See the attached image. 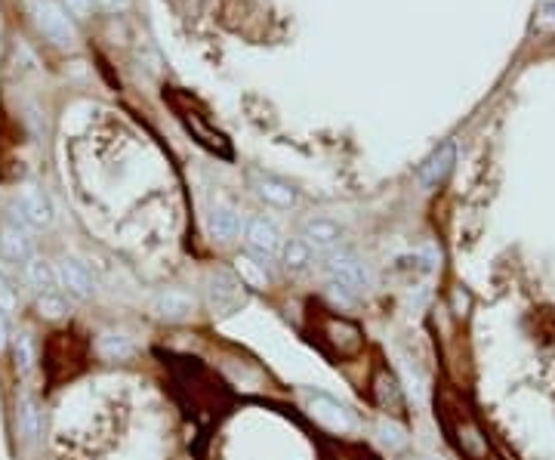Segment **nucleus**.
<instances>
[{
  "mask_svg": "<svg viewBox=\"0 0 555 460\" xmlns=\"http://www.w3.org/2000/svg\"><path fill=\"white\" fill-rule=\"evenodd\" d=\"M7 337H10V331H7V318H4V312H0V349L7 346Z\"/></svg>",
  "mask_w": 555,
  "mask_h": 460,
  "instance_id": "393cba45",
  "label": "nucleus"
},
{
  "mask_svg": "<svg viewBox=\"0 0 555 460\" xmlns=\"http://www.w3.org/2000/svg\"><path fill=\"white\" fill-rule=\"evenodd\" d=\"M93 4L105 13H121V10H127L130 0H93Z\"/></svg>",
  "mask_w": 555,
  "mask_h": 460,
  "instance_id": "4be33fe9",
  "label": "nucleus"
},
{
  "mask_svg": "<svg viewBox=\"0 0 555 460\" xmlns=\"http://www.w3.org/2000/svg\"><path fill=\"white\" fill-rule=\"evenodd\" d=\"M324 266L333 285L346 288L349 294H364L370 288V272L352 251H330L324 257Z\"/></svg>",
  "mask_w": 555,
  "mask_h": 460,
  "instance_id": "f257e3e1",
  "label": "nucleus"
},
{
  "mask_svg": "<svg viewBox=\"0 0 555 460\" xmlns=\"http://www.w3.org/2000/svg\"><path fill=\"white\" fill-rule=\"evenodd\" d=\"M158 309L161 315H170V318H182V315H189L195 309L192 297L189 294H182V291H167L158 297Z\"/></svg>",
  "mask_w": 555,
  "mask_h": 460,
  "instance_id": "dca6fc26",
  "label": "nucleus"
},
{
  "mask_svg": "<svg viewBox=\"0 0 555 460\" xmlns=\"http://www.w3.org/2000/svg\"><path fill=\"white\" fill-rule=\"evenodd\" d=\"M281 260H284V269L293 272V275H300L312 266L315 260V251H312V244L306 238H290L284 244V251H281Z\"/></svg>",
  "mask_w": 555,
  "mask_h": 460,
  "instance_id": "f8f14e48",
  "label": "nucleus"
},
{
  "mask_svg": "<svg viewBox=\"0 0 555 460\" xmlns=\"http://www.w3.org/2000/svg\"><path fill=\"white\" fill-rule=\"evenodd\" d=\"M16 365L22 371H31L34 368V349H31V340L28 337H19L16 340Z\"/></svg>",
  "mask_w": 555,
  "mask_h": 460,
  "instance_id": "aec40b11",
  "label": "nucleus"
},
{
  "mask_svg": "<svg viewBox=\"0 0 555 460\" xmlns=\"http://www.w3.org/2000/svg\"><path fill=\"white\" fill-rule=\"evenodd\" d=\"M303 399H306L309 414H312L318 423H324V427L337 430V433L355 430V417H352V411H349L343 402L330 399V396H324V393H306Z\"/></svg>",
  "mask_w": 555,
  "mask_h": 460,
  "instance_id": "20e7f679",
  "label": "nucleus"
},
{
  "mask_svg": "<svg viewBox=\"0 0 555 460\" xmlns=\"http://www.w3.org/2000/svg\"><path fill=\"white\" fill-rule=\"evenodd\" d=\"M540 16L546 22H555V0H543V4H540Z\"/></svg>",
  "mask_w": 555,
  "mask_h": 460,
  "instance_id": "b1692460",
  "label": "nucleus"
},
{
  "mask_svg": "<svg viewBox=\"0 0 555 460\" xmlns=\"http://www.w3.org/2000/svg\"><path fill=\"white\" fill-rule=\"evenodd\" d=\"M250 186H253V192L263 198L266 204L281 207V210H290L296 204V198H300L287 180H281V176H272V173H263V170H253L250 173Z\"/></svg>",
  "mask_w": 555,
  "mask_h": 460,
  "instance_id": "0eeeda50",
  "label": "nucleus"
},
{
  "mask_svg": "<svg viewBox=\"0 0 555 460\" xmlns=\"http://www.w3.org/2000/svg\"><path fill=\"white\" fill-rule=\"evenodd\" d=\"M454 161H457V149H454V143L438 146V149L426 158V164L420 167V173H417L420 186H423V189H438L444 180H448V173L454 170Z\"/></svg>",
  "mask_w": 555,
  "mask_h": 460,
  "instance_id": "1a4fd4ad",
  "label": "nucleus"
},
{
  "mask_svg": "<svg viewBox=\"0 0 555 460\" xmlns=\"http://www.w3.org/2000/svg\"><path fill=\"white\" fill-rule=\"evenodd\" d=\"M19 427L28 439H34L37 430H41V414H37V402L31 396H22L19 402Z\"/></svg>",
  "mask_w": 555,
  "mask_h": 460,
  "instance_id": "f3484780",
  "label": "nucleus"
},
{
  "mask_svg": "<svg viewBox=\"0 0 555 460\" xmlns=\"http://www.w3.org/2000/svg\"><path fill=\"white\" fill-rule=\"evenodd\" d=\"M56 275H59L62 285L68 288V294H74L78 300H90L93 297V278H90V272L78 260H62Z\"/></svg>",
  "mask_w": 555,
  "mask_h": 460,
  "instance_id": "9b49d317",
  "label": "nucleus"
},
{
  "mask_svg": "<svg viewBox=\"0 0 555 460\" xmlns=\"http://www.w3.org/2000/svg\"><path fill=\"white\" fill-rule=\"evenodd\" d=\"M65 4H68V10H71L74 16H87L93 0H65Z\"/></svg>",
  "mask_w": 555,
  "mask_h": 460,
  "instance_id": "5701e85b",
  "label": "nucleus"
},
{
  "mask_svg": "<svg viewBox=\"0 0 555 460\" xmlns=\"http://www.w3.org/2000/svg\"><path fill=\"white\" fill-rule=\"evenodd\" d=\"M244 281L226 269H216L210 272V281H207V300H210V309L213 315H232L241 303H244Z\"/></svg>",
  "mask_w": 555,
  "mask_h": 460,
  "instance_id": "f03ea898",
  "label": "nucleus"
},
{
  "mask_svg": "<svg viewBox=\"0 0 555 460\" xmlns=\"http://www.w3.org/2000/svg\"><path fill=\"white\" fill-rule=\"evenodd\" d=\"M380 439L386 442V445H392V448H401L407 439H404V430L398 427V423H392V420H380Z\"/></svg>",
  "mask_w": 555,
  "mask_h": 460,
  "instance_id": "6ab92c4d",
  "label": "nucleus"
},
{
  "mask_svg": "<svg viewBox=\"0 0 555 460\" xmlns=\"http://www.w3.org/2000/svg\"><path fill=\"white\" fill-rule=\"evenodd\" d=\"M235 272H238V278L244 281L247 288H266V281H269L266 263L256 260L253 254H241V257L235 260Z\"/></svg>",
  "mask_w": 555,
  "mask_h": 460,
  "instance_id": "2eb2a0df",
  "label": "nucleus"
},
{
  "mask_svg": "<svg viewBox=\"0 0 555 460\" xmlns=\"http://www.w3.org/2000/svg\"><path fill=\"white\" fill-rule=\"evenodd\" d=\"M16 306H19V297L13 291V285L0 275V312H16Z\"/></svg>",
  "mask_w": 555,
  "mask_h": 460,
  "instance_id": "412c9836",
  "label": "nucleus"
},
{
  "mask_svg": "<svg viewBox=\"0 0 555 460\" xmlns=\"http://www.w3.org/2000/svg\"><path fill=\"white\" fill-rule=\"evenodd\" d=\"M16 204H19V217H22L28 226H34V229L50 226L53 217H56V214H53V201L47 198L44 189H37V186H25V189L19 192Z\"/></svg>",
  "mask_w": 555,
  "mask_h": 460,
  "instance_id": "6e6552de",
  "label": "nucleus"
},
{
  "mask_svg": "<svg viewBox=\"0 0 555 460\" xmlns=\"http://www.w3.org/2000/svg\"><path fill=\"white\" fill-rule=\"evenodd\" d=\"M303 238L312 244V251L330 254V251H337V244H340V238H343V229H340L337 223H333V220L318 217V220H309V223H306Z\"/></svg>",
  "mask_w": 555,
  "mask_h": 460,
  "instance_id": "9d476101",
  "label": "nucleus"
},
{
  "mask_svg": "<svg viewBox=\"0 0 555 460\" xmlns=\"http://www.w3.org/2000/svg\"><path fill=\"white\" fill-rule=\"evenodd\" d=\"M25 278H28V285L34 288V291H41V294H53V288H56V269L47 263V260H41V257H31L28 263H25Z\"/></svg>",
  "mask_w": 555,
  "mask_h": 460,
  "instance_id": "4468645a",
  "label": "nucleus"
},
{
  "mask_svg": "<svg viewBox=\"0 0 555 460\" xmlns=\"http://www.w3.org/2000/svg\"><path fill=\"white\" fill-rule=\"evenodd\" d=\"M37 312L50 318V322H56V318H62L68 312V306L59 294H41V300H37Z\"/></svg>",
  "mask_w": 555,
  "mask_h": 460,
  "instance_id": "a211bd4d",
  "label": "nucleus"
},
{
  "mask_svg": "<svg viewBox=\"0 0 555 460\" xmlns=\"http://www.w3.org/2000/svg\"><path fill=\"white\" fill-rule=\"evenodd\" d=\"M244 238H247V251H250L256 260H263V263L278 260L281 251H284L278 229H275L269 220H263V217H253V220L247 223V235H244Z\"/></svg>",
  "mask_w": 555,
  "mask_h": 460,
  "instance_id": "39448f33",
  "label": "nucleus"
},
{
  "mask_svg": "<svg viewBox=\"0 0 555 460\" xmlns=\"http://www.w3.org/2000/svg\"><path fill=\"white\" fill-rule=\"evenodd\" d=\"M25 226L28 223L22 217H10V214L0 220V251L16 263H28L34 257V247H31Z\"/></svg>",
  "mask_w": 555,
  "mask_h": 460,
  "instance_id": "423d86ee",
  "label": "nucleus"
},
{
  "mask_svg": "<svg viewBox=\"0 0 555 460\" xmlns=\"http://www.w3.org/2000/svg\"><path fill=\"white\" fill-rule=\"evenodd\" d=\"M210 232H213V238H219V241H232V238H238V232H241V217L235 214L232 207L219 204V207L210 210Z\"/></svg>",
  "mask_w": 555,
  "mask_h": 460,
  "instance_id": "ddd939ff",
  "label": "nucleus"
},
{
  "mask_svg": "<svg viewBox=\"0 0 555 460\" xmlns=\"http://www.w3.org/2000/svg\"><path fill=\"white\" fill-rule=\"evenodd\" d=\"M31 16H34L37 31H41L47 41H53L59 47L71 44V38H74L71 22L65 19V13L53 4V0H31Z\"/></svg>",
  "mask_w": 555,
  "mask_h": 460,
  "instance_id": "7ed1b4c3",
  "label": "nucleus"
}]
</instances>
